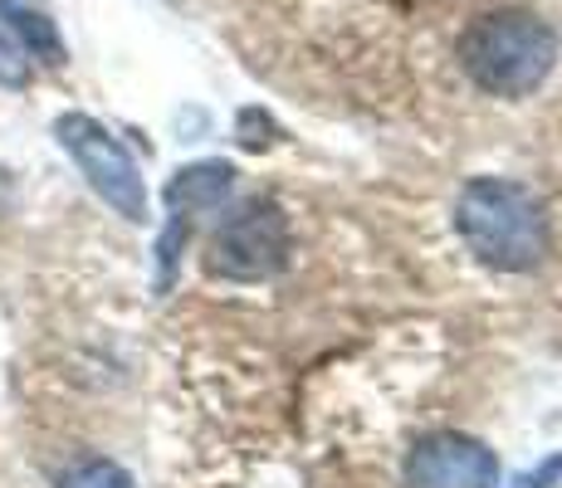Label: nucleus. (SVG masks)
<instances>
[{
    "label": "nucleus",
    "mask_w": 562,
    "mask_h": 488,
    "mask_svg": "<svg viewBox=\"0 0 562 488\" xmlns=\"http://www.w3.org/2000/svg\"><path fill=\"white\" fill-rule=\"evenodd\" d=\"M456 230L480 264L524 274L548 254V215L533 191L504 177H474L456 201Z\"/></svg>",
    "instance_id": "obj_1"
},
{
    "label": "nucleus",
    "mask_w": 562,
    "mask_h": 488,
    "mask_svg": "<svg viewBox=\"0 0 562 488\" xmlns=\"http://www.w3.org/2000/svg\"><path fill=\"white\" fill-rule=\"evenodd\" d=\"M460 64L484 93L494 98H528L558 64V35L548 20L528 10H499L464 30Z\"/></svg>",
    "instance_id": "obj_2"
},
{
    "label": "nucleus",
    "mask_w": 562,
    "mask_h": 488,
    "mask_svg": "<svg viewBox=\"0 0 562 488\" xmlns=\"http://www.w3.org/2000/svg\"><path fill=\"white\" fill-rule=\"evenodd\" d=\"M54 133H59V143L69 147V157L79 161L89 186L99 191L123 220H143L147 215L143 171H137V161L127 157V147L117 143L103 123H93V117H83V113H64L59 123H54Z\"/></svg>",
    "instance_id": "obj_3"
},
{
    "label": "nucleus",
    "mask_w": 562,
    "mask_h": 488,
    "mask_svg": "<svg viewBox=\"0 0 562 488\" xmlns=\"http://www.w3.org/2000/svg\"><path fill=\"white\" fill-rule=\"evenodd\" d=\"M289 264V220L274 201H255L215 230L211 240V274L235 284L274 279Z\"/></svg>",
    "instance_id": "obj_4"
},
{
    "label": "nucleus",
    "mask_w": 562,
    "mask_h": 488,
    "mask_svg": "<svg viewBox=\"0 0 562 488\" xmlns=\"http://www.w3.org/2000/svg\"><path fill=\"white\" fill-rule=\"evenodd\" d=\"M499 459L480 440L440 430L406 454V488H494Z\"/></svg>",
    "instance_id": "obj_5"
},
{
    "label": "nucleus",
    "mask_w": 562,
    "mask_h": 488,
    "mask_svg": "<svg viewBox=\"0 0 562 488\" xmlns=\"http://www.w3.org/2000/svg\"><path fill=\"white\" fill-rule=\"evenodd\" d=\"M231 191H235V167L201 161V167L177 171V181L167 186V205H171V215H211V211H221Z\"/></svg>",
    "instance_id": "obj_6"
},
{
    "label": "nucleus",
    "mask_w": 562,
    "mask_h": 488,
    "mask_svg": "<svg viewBox=\"0 0 562 488\" xmlns=\"http://www.w3.org/2000/svg\"><path fill=\"white\" fill-rule=\"evenodd\" d=\"M0 30L10 35V45L35 54L40 64H64V39L54 30L45 10H35L30 0H0Z\"/></svg>",
    "instance_id": "obj_7"
},
{
    "label": "nucleus",
    "mask_w": 562,
    "mask_h": 488,
    "mask_svg": "<svg viewBox=\"0 0 562 488\" xmlns=\"http://www.w3.org/2000/svg\"><path fill=\"white\" fill-rule=\"evenodd\" d=\"M59 488H133V479H127V474L117 469V464L93 459V464H83V469H74Z\"/></svg>",
    "instance_id": "obj_8"
},
{
    "label": "nucleus",
    "mask_w": 562,
    "mask_h": 488,
    "mask_svg": "<svg viewBox=\"0 0 562 488\" xmlns=\"http://www.w3.org/2000/svg\"><path fill=\"white\" fill-rule=\"evenodd\" d=\"M558 474H562V459H548L538 474H524V479H518V488H543V484H553Z\"/></svg>",
    "instance_id": "obj_9"
}]
</instances>
